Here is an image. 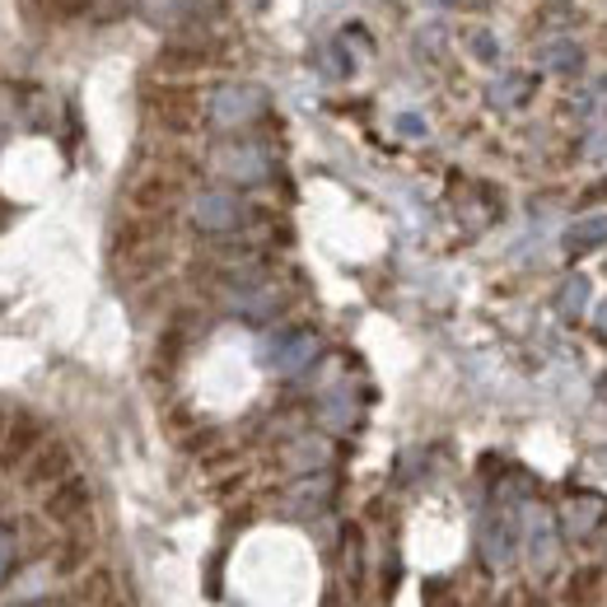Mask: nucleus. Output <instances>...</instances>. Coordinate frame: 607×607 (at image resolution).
Returning <instances> with one entry per match:
<instances>
[{"label":"nucleus","mask_w":607,"mask_h":607,"mask_svg":"<svg viewBox=\"0 0 607 607\" xmlns=\"http://www.w3.org/2000/svg\"><path fill=\"white\" fill-rule=\"evenodd\" d=\"M267 113V94L257 84H220L206 98V121L215 131H243L248 121H257Z\"/></svg>","instance_id":"obj_1"},{"label":"nucleus","mask_w":607,"mask_h":607,"mask_svg":"<svg viewBox=\"0 0 607 607\" xmlns=\"http://www.w3.org/2000/svg\"><path fill=\"white\" fill-rule=\"evenodd\" d=\"M145 113L164 136H192L201 121V103L187 84H160L145 94Z\"/></svg>","instance_id":"obj_2"},{"label":"nucleus","mask_w":607,"mask_h":607,"mask_svg":"<svg viewBox=\"0 0 607 607\" xmlns=\"http://www.w3.org/2000/svg\"><path fill=\"white\" fill-rule=\"evenodd\" d=\"M183 201V173L178 168H145L136 173V183L127 187V206L131 215H160L168 220V211Z\"/></svg>","instance_id":"obj_3"},{"label":"nucleus","mask_w":607,"mask_h":607,"mask_svg":"<svg viewBox=\"0 0 607 607\" xmlns=\"http://www.w3.org/2000/svg\"><path fill=\"white\" fill-rule=\"evenodd\" d=\"M71 467H75L71 444H66V440H43L38 454L20 467V486H24V491H43L47 495L57 481L71 477Z\"/></svg>","instance_id":"obj_4"},{"label":"nucleus","mask_w":607,"mask_h":607,"mask_svg":"<svg viewBox=\"0 0 607 607\" xmlns=\"http://www.w3.org/2000/svg\"><path fill=\"white\" fill-rule=\"evenodd\" d=\"M211 164L220 178H230V183H262L271 173V154L253 141H224L211 150Z\"/></svg>","instance_id":"obj_5"},{"label":"nucleus","mask_w":607,"mask_h":607,"mask_svg":"<svg viewBox=\"0 0 607 607\" xmlns=\"http://www.w3.org/2000/svg\"><path fill=\"white\" fill-rule=\"evenodd\" d=\"M90 510H94V491H90V481L75 477V472L51 486L47 500H43V514L51 518V524H61V528L84 524V518H90Z\"/></svg>","instance_id":"obj_6"},{"label":"nucleus","mask_w":607,"mask_h":607,"mask_svg":"<svg viewBox=\"0 0 607 607\" xmlns=\"http://www.w3.org/2000/svg\"><path fill=\"white\" fill-rule=\"evenodd\" d=\"M192 220H197V230H206V234H230V230H238V224L248 220V206H243L234 192H224V187H211V192H201L192 201Z\"/></svg>","instance_id":"obj_7"},{"label":"nucleus","mask_w":607,"mask_h":607,"mask_svg":"<svg viewBox=\"0 0 607 607\" xmlns=\"http://www.w3.org/2000/svg\"><path fill=\"white\" fill-rule=\"evenodd\" d=\"M145 10L154 24H173V28H206L224 14L220 0H145Z\"/></svg>","instance_id":"obj_8"},{"label":"nucleus","mask_w":607,"mask_h":607,"mask_svg":"<svg viewBox=\"0 0 607 607\" xmlns=\"http://www.w3.org/2000/svg\"><path fill=\"white\" fill-rule=\"evenodd\" d=\"M43 421L38 416H14V421L5 425V440H0V472H20V467L38 454L43 444Z\"/></svg>","instance_id":"obj_9"},{"label":"nucleus","mask_w":607,"mask_h":607,"mask_svg":"<svg viewBox=\"0 0 607 607\" xmlns=\"http://www.w3.org/2000/svg\"><path fill=\"white\" fill-rule=\"evenodd\" d=\"M211 61H215L211 43L197 33V38H178L160 51V75H192V71H206Z\"/></svg>","instance_id":"obj_10"},{"label":"nucleus","mask_w":607,"mask_h":607,"mask_svg":"<svg viewBox=\"0 0 607 607\" xmlns=\"http://www.w3.org/2000/svg\"><path fill=\"white\" fill-rule=\"evenodd\" d=\"M318 351H323V346H318L314 332H285L281 341L271 346V370L276 374H300V370H308V364H314Z\"/></svg>","instance_id":"obj_11"},{"label":"nucleus","mask_w":607,"mask_h":607,"mask_svg":"<svg viewBox=\"0 0 607 607\" xmlns=\"http://www.w3.org/2000/svg\"><path fill=\"white\" fill-rule=\"evenodd\" d=\"M117 603V580L108 570H90L75 588V607H113Z\"/></svg>","instance_id":"obj_12"},{"label":"nucleus","mask_w":607,"mask_h":607,"mask_svg":"<svg viewBox=\"0 0 607 607\" xmlns=\"http://www.w3.org/2000/svg\"><path fill=\"white\" fill-rule=\"evenodd\" d=\"M542 66H547V71H557V75H570V71H580V66H584V51H580V43L557 38V43L542 47Z\"/></svg>","instance_id":"obj_13"},{"label":"nucleus","mask_w":607,"mask_h":607,"mask_svg":"<svg viewBox=\"0 0 607 607\" xmlns=\"http://www.w3.org/2000/svg\"><path fill=\"white\" fill-rule=\"evenodd\" d=\"M598 588H603V575H598L594 565L575 570V575H570V584H565V607H594L598 603Z\"/></svg>","instance_id":"obj_14"},{"label":"nucleus","mask_w":607,"mask_h":607,"mask_svg":"<svg viewBox=\"0 0 607 607\" xmlns=\"http://www.w3.org/2000/svg\"><path fill=\"white\" fill-rule=\"evenodd\" d=\"M603 243H607V215L580 220L575 230L565 234V248H570V253H588V248H603Z\"/></svg>","instance_id":"obj_15"},{"label":"nucleus","mask_w":607,"mask_h":607,"mask_svg":"<svg viewBox=\"0 0 607 607\" xmlns=\"http://www.w3.org/2000/svg\"><path fill=\"white\" fill-rule=\"evenodd\" d=\"M90 557H94V537H71L51 565H57V575H75V570L90 565Z\"/></svg>","instance_id":"obj_16"},{"label":"nucleus","mask_w":607,"mask_h":607,"mask_svg":"<svg viewBox=\"0 0 607 607\" xmlns=\"http://www.w3.org/2000/svg\"><path fill=\"white\" fill-rule=\"evenodd\" d=\"M33 10L43 14V20H57V24H71L80 14L94 10V0H33Z\"/></svg>","instance_id":"obj_17"},{"label":"nucleus","mask_w":607,"mask_h":607,"mask_svg":"<svg viewBox=\"0 0 607 607\" xmlns=\"http://www.w3.org/2000/svg\"><path fill=\"white\" fill-rule=\"evenodd\" d=\"M580 304H588V281H584V276H575V281L561 290V308H565V314H575Z\"/></svg>","instance_id":"obj_18"},{"label":"nucleus","mask_w":607,"mask_h":607,"mask_svg":"<svg viewBox=\"0 0 607 607\" xmlns=\"http://www.w3.org/2000/svg\"><path fill=\"white\" fill-rule=\"evenodd\" d=\"M14 551H20V542H14V533L10 528H0V580L14 570Z\"/></svg>","instance_id":"obj_19"},{"label":"nucleus","mask_w":607,"mask_h":607,"mask_svg":"<svg viewBox=\"0 0 607 607\" xmlns=\"http://www.w3.org/2000/svg\"><path fill=\"white\" fill-rule=\"evenodd\" d=\"M467 43H472L477 61H495V57H500V47H495V38H491V33H486V28H477V33H472V38H467Z\"/></svg>","instance_id":"obj_20"},{"label":"nucleus","mask_w":607,"mask_h":607,"mask_svg":"<svg viewBox=\"0 0 607 607\" xmlns=\"http://www.w3.org/2000/svg\"><path fill=\"white\" fill-rule=\"evenodd\" d=\"M323 71H327V75H337V80H341V75H351V61H341V47H327V51H323Z\"/></svg>","instance_id":"obj_21"},{"label":"nucleus","mask_w":607,"mask_h":607,"mask_svg":"<svg viewBox=\"0 0 607 607\" xmlns=\"http://www.w3.org/2000/svg\"><path fill=\"white\" fill-rule=\"evenodd\" d=\"M598 500H575V533L580 528H594V518H598Z\"/></svg>","instance_id":"obj_22"},{"label":"nucleus","mask_w":607,"mask_h":607,"mask_svg":"<svg viewBox=\"0 0 607 607\" xmlns=\"http://www.w3.org/2000/svg\"><path fill=\"white\" fill-rule=\"evenodd\" d=\"M136 5V0H94V10H98V20H121Z\"/></svg>","instance_id":"obj_23"},{"label":"nucleus","mask_w":607,"mask_h":607,"mask_svg":"<svg viewBox=\"0 0 607 607\" xmlns=\"http://www.w3.org/2000/svg\"><path fill=\"white\" fill-rule=\"evenodd\" d=\"M397 131H402V136H421V131H425V121L416 117V113H402V117H397Z\"/></svg>","instance_id":"obj_24"},{"label":"nucleus","mask_w":607,"mask_h":607,"mask_svg":"<svg viewBox=\"0 0 607 607\" xmlns=\"http://www.w3.org/2000/svg\"><path fill=\"white\" fill-rule=\"evenodd\" d=\"M5 425H10V416H5V411H0V440H5Z\"/></svg>","instance_id":"obj_25"},{"label":"nucleus","mask_w":607,"mask_h":607,"mask_svg":"<svg viewBox=\"0 0 607 607\" xmlns=\"http://www.w3.org/2000/svg\"><path fill=\"white\" fill-rule=\"evenodd\" d=\"M603 332H607V304H603Z\"/></svg>","instance_id":"obj_26"},{"label":"nucleus","mask_w":607,"mask_h":607,"mask_svg":"<svg viewBox=\"0 0 607 607\" xmlns=\"http://www.w3.org/2000/svg\"><path fill=\"white\" fill-rule=\"evenodd\" d=\"M113 607H127V603H121V598H117V603H113Z\"/></svg>","instance_id":"obj_27"},{"label":"nucleus","mask_w":607,"mask_h":607,"mask_svg":"<svg viewBox=\"0 0 607 607\" xmlns=\"http://www.w3.org/2000/svg\"><path fill=\"white\" fill-rule=\"evenodd\" d=\"M440 5H454V0H440Z\"/></svg>","instance_id":"obj_28"}]
</instances>
